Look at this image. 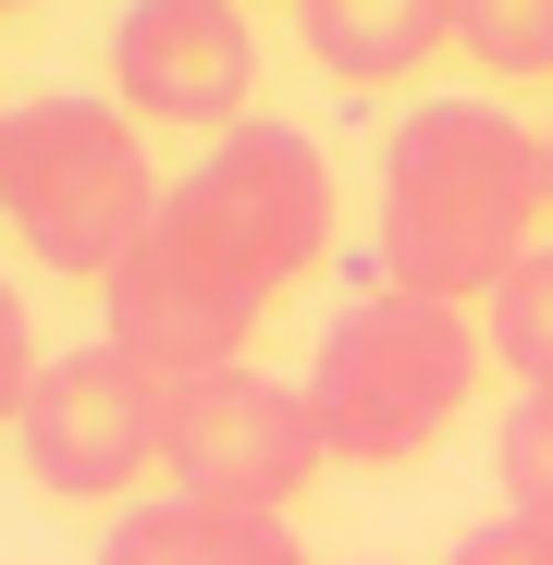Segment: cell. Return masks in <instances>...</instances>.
<instances>
[{
	"label": "cell",
	"instance_id": "cell-11",
	"mask_svg": "<svg viewBox=\"0 0 553 565\" xmlns=\"http://www.w3.org/2000/svg\"><path fill=\"white\" fill-rule=\"evenodd\" d=\"M443 38L480 74H553V0H443Z\"/></svg>",
	"mask_w": 553,
	"mask_h": 565
},
{
	"label": "cell",
	"instance_id": "cell-7",
	"mask_svg": "<svg viewBox=\"0 0 553 565\" xmlns=\"http://www.w3.org/2000/svg\"><path fill=\"white\" fill-rule=\"evenodd\" d=\"M258 296L234 270H210L184 234H148L111 282H99V332H111V356H136L148 382H222V369H246V344H258Z\"/></svg>",
	"mask_w": 553,
	"mask_h": 565
},
{
	"label": "cell",
	"instance_id": "cell-13",
	"mask_svg": "<svg viewBox=\"0 0 553 565\" xmlns=\"http://www.w3.org/2000/svg\"><path fill=\"white\" fill-rule=\"evenodd\" d=\"M492 467H504V516H541V529H553V394H517V406H504Z\"/></svg>",
	"mask_w": 553,
	"mask_h": 565
},
{
	"label": "cell",
	"instance_id": "cell-1",
	"mask_svg": "<svg viewBox=\"0 0 553 565\" xmlns=\"http://www.w3.org/2000/svg\"><path fill=\"white\" fill-rule=\"evenodd\" d=\"M553 184H541V136L504 99H418L382 136V210H369V258L382 282L430 308H492L504 282L541 258Z\"/></svg>",
	"mask_w": 553,
	"mask_h": 565
},
{
	"label": "cell",
	"instance_id": "cell-17",
	"mask_svg": "<svg viewBox=\"0 0 553 565\" xmlns=\"http://www.w3.org/2000/svg\"><path fill=\"white\" fill-rule=\"evenodd\" d=\"M541 565H553V529H541Z\"/></svg>",
	"mask_w": 553,
	"mask_h": 565
},
{
	"label": "cell",
	"instance_id": "cell-15",
	"mask_svg": "<svg viewBox=\"0 0 553 565\" xmlns=\"http://www.w3.org/2000/svg\"><path fill=\"white\" fill-rule=\"evenodd\" d=\"M443 565H541V516H492V529H468Z\"/></svg>",
	"mask_w": 553,
	"mask_h": 565
},
{
	"label": "cell",
	"instance_id": "cell-16",
	"mask_svg": "<svg viewBox=\"0 0 553 565\" xmlns=\"http://www.w3.org/2000/svg\"><path fill=\"white\" fill-rule=\"evenodd\" d=\"M541 184H553V124H541Z\"/></svg>",
	"mask_w": 553,
	"mask_h": 565
},
{
	"label": "cell",
	"instance_id": "cell-12",
	"mask_svg": "<svg viewBox=\"0 0 553 565\" xmlns=\"http://www.w3.org/2000/svg\"><path fill=\"white\" fill-rule=\"evenodd\" d=\"M480 344L517 369V394H553V246L504 282V296L480 308Z\"/></svg>",
	"mask_w": 553,
	"mask_h": 565
},
{
	"label": "cell",
	"instance_id": "cell-10",
	"mask_svg": "<svg viewBox=\"0 0 553 565\" xmlns=\"http://www.w3.org/2000/svg\"><path fill=\"white\" fill-rule=\"evenodd\" d=\"M296 38H308V62L344 74V86H394V74H418L430 50H455V38H443V0H296Z\"/></svg>",
	"mask_w": 553,
	"mask_h": 565
},
{
	"label": "cell",
	"instance_id": "cell-8",
	"mask_svg": "<svg viewBox=\"0 0 553 565\" xmlns=\"http://www.w3.org/2000/svg\"><path fill=\"white\" fill-rule=\"evenodd\" d=\"M99 50H111V99L136 124H198V136H234L246 124L258 38H246L234 0H124Z\"/></svg>",
	"mask_w": 553,
	"mask_h": 565
},
{
	"label": "cell",
	"instance_id": "cell-6",
	"mask_svg": "<svg viewBox=\"0 0 553 565\" xmlns=\"http://www.w3.org/2000/svg\"><path fill=\"white\" fill-rule=\"evenodd\" d=\"M320 418H308V382H258V369H222V382H184L172 394V455L160 480L198 492V504H246V516H284L308 480H320Z\"/></svg>",
	"mask_w": 553,
	"mask_h": 565
},
{
	"label": "cell",
	"instance_id": "cell-18",
	"mask_svg": "<svg viewBox=\"0 0 553 565\" xmlns=\"http://www.w3.org/2000/svg\"><path fill=\"white\" fill-rule=\"evenodd\" d=\"M0 124H13V111H0Z\"/></svg>",
	"mask_w": 553,
	"mask_h": 565
},
{
	"label": "cell",
	"instance_id": "cell-9",
	"mask_svg": "<svg viewBox=\"0 0 553 565\" xmlns=\"http://www.w3.org/2000/svg\"><path fill=\"white\" fill-rule=\"evenodd\" d=\"M99 565H308L284 516H246V504H198V492H136L99 529Z\"/></svg>",
	"mask_w": 553,
	"mask_h": 565
},
{
	"label": "cell",
	"instance_id": "cell-2",
	"mask_svg": "<svg viewBox=\"0 0 553 565\" xmlns=\"http://www.w3.org/2000/svg\"><path fill=\"white\" fill-rule=\"evenodd\" d=\"M480 356L492 344L468 308H430L406 282H382V258H357V282L320 320V356H308V418L344 467H406L480 394Z\"/></svg>",
	"mask_w": 553,
	"mask_h": 565
},
{
	"label": "cell",
	"instance_id": "cell-14",
	"mask_svg": "<svg viewBox=\"0 0 553 565\" xmlns=\"http://www.w3.org/2000/svg\"><path fill=\"white\" fill-rule=\"evenodd\" d=\"M38 382H50V356H38V320H25V296L0 282V430H13L25 406H38Z\"/></svg>",
	"mask_w": 553,
	"mask_h": 565
},
{
	"label": "cell",
	"instance_id": "cell-4",
	"mask_svg": "<svg viewBox=\"0 0 553 565\" xmlns=\"http://www.w3.org/2000/svg\"><path fill=\"white\" fill-rule=\"evenodd\" d=\"M160 234H184L210 270H234L246 296L270 308L284 282H308V270L332 258V160H320V136L246 111L234 136H210L198 172L172 184Z\"/></svg>",
	"mask_w": 553,
	"mask_h": 565
},
{
	"label": "cell",
	"instance_id": "cell-3",
	"mask_svg": "<svg viewBox=\"0 0 553 565\" xmlns=\"http://www.w3.org/2000/svg\"><path fill=\"white\" fill-rule=\"evenodd\" d=\"M172 210V184L148 172V136L124 99L99 86H38V99L0 124V222L25 234L38 270L111 282Z\"/></svg>",
	"mask_w": 553,
	"mask_h": 565
},
{
	"label": "cell",
	"instance_id": "cell-5",
	"mask_svg": "<svg viewBox=\"0 0 553 565\" xmlns=\"http://www.w3.org/2000/svg\"><path fill=\"white\" fill-rule=\"evenodd\" d=\"M13 443H25L38 492H62V504H136V480L172 455V382H148V369L111 356V344H74V356H50V382L13 418Z\"/></svg>",
	"mask_w": 553,
	"mask_h": 565
}]
</instances>
